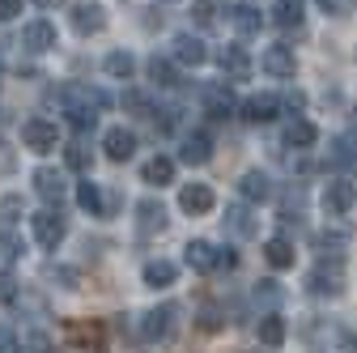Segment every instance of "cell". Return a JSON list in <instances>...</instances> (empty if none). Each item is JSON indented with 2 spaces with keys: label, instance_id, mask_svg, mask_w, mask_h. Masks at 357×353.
<instances>
[{
  "label": "cell",
  "instance_id": "1",
  "mask_svg": "<svg viewBox=\"0 0 357 353\" xmlns=\"http://www.w3.org/2000/svg\"><path fill=\"white\" fill-rule=\"evenodd\" d=\"M306 290L319 294V298H340L344 294V264H340V255H332V264L319 260L315 269L306 273Z\"/></svg>",
  "mask_w": 357,
  "mask_h": 353
},
{
  "label": "cell",
  "instance_id": "2",
  "mask_svg": "<svg viewBox=\"0 0 357 353\" xmlns=\"http://www.w3.org/2000/svg\"><path fill=\"white\" fill-rule=\"evenodd\" d=\"M30 230H34L38 247L56 251V247L64 243V234H68V222H64V213H60V209H43V213L30 217Z\"/></svg>",
  "mask_w": 357,
  "mask_h": 353
},
{
  "label": "cell",
  "instance_id": "3",
  "mask_svg": "<svg viewBox=\"0 0 357 353\" xmlns=\"http://www.w3.org/2000/svg\"><path fill=\"white\" fill-rule=\"evenodd\" d=\"M22 145H26L30 153H52V149L60 145V128H56L52 119L34 115V119L22 123Z\"/></svg>",
  "mask_w": 357,
  "mask_h": 353
},
{
  "label": "cell",
  "instance_id": "4",
  "mask_svg": "<svg viewBox=\"0 0 357 353\" xmlns=\"http://www.w3.org/2000/svg\"><path fill=\"white\" fill-rule=\"evenodd\" d=\"M22 47L34 52V56H43V52L60 47V34H56V26H52L47 17H34V22L22 26Z\"/></svg>",
  "mask_w": 357,
  "mask_h": 353
},
{
  "label": "cell",
  "instance_id": "5",
  "mask_svg": "<svg viewBox=\"0 0 357 353\" xmlns=\"http://www.w3.org/2000/svg\"><path fill=\"white\" fill-rule=\"evenodd\" d=\"M259 68L268 77H277V81H289L298 73V60H294V47H285V43H273V47H264L259 56Z\"/></svg>",
  "mask_w": 357,
  "mask_h": 353
},
{
  "label": "cell",
  "instance_id": "6",
  "mask_svg": "<svg viewBox=\"0 0 357 353\" xmlns=\"http://www.w3.org/2000/svg\"><path fill=\"white\" fill-rule=\"evenodd\" d=\"M217 64H221V77H226V81H247L255 73V60L247 56V47H238V43L221 47L217 52Z\"/></svg>",
  "mask_w": 357,
  "mask_h": 353
},
{
  "label": "cell",
  "instance_id": "7",
  "mask_svg": "<svg viewBox=\"0 0 357 353\" xmlns=\"http://www.w3.org/2000/svg\"><path fill=\"white\" fill-rule=\"evenodd\" d=\"M174 306H153V311H145L141 315V336L149 340V345H158V340H170V332H174Z\"/></svg>",
  "mask_w": 357,
  "mask_h": 353
},
{
  "label": "cell",
  "instance_id": "8",
  "mask_svg": "<svg viewBox=\"0 0 357 353\" xmlns=\"http://www.w3.org/2000/svg\"><path fill=\"white\" fill-rule=\"evenodd\" d=\"M178 209L192 213V217H204V213L217 209V192L208 183H188L183 192H178Z\"/></svg>",
  "mask_w": 357,
  "mask_h": 353
},
{
  "label": "cell",
  "instance_id": "9",
  "mask_svg": "<svg viewBox=\"0 0 357 353\" xmlns=\"http://www.w3.org/2000/svg\"><path fill=\"white\" fill-rule=\"evenodd\" d=\"M107 26V9L98 5V0H81V5H73V30L77 34H102Z\"/></svg>",
  "mask_w": 357,
  "mask_h": 353
},
{
  "label": "cell",
  "instance_id": "10",
  "mask_svg": "<svg viewBox=\"0 0 357 353\" xmlns=\"http://www.w3.org/2000/svg\"><path fill=\"white\" fill-rule=\"evenodd\" d=\"M353 204H357V188H353L349 179H332V183L324 188V209H328V217H344Z\"/></svg>",
  "mask_w": 357,
  "mask_h": 353
},
{
  "label": "cell",
  "instance_id": "11",
  "mask_svg": "<svg viewBox=\"0 0 357 353\" xmlns=\"http://www.w3.org/2000/svg\"><path fill=\"white\" fill-rule=\"evenodd\" d=\"M170 56L183 64V68H200L204 60H208V47L196 38V34H174V43H170Z\"/></svg>",
  "mask_w": 357,
  "mask_h": 353
},
{
  "label": "cell",
  "instance_id": "12",
  "mask_svg": "<svg viewBox=\"0 0 357 353\" xmlns=\"http://www.w3.org/2000/svg\"><path fill=\"white\" fill-rule=\"evenodd\" d=\"M34 192L47 200V204H60L68 196V183H64V170H52V166H38L34 170Z\"/></svg>",
  "mask_w": 357,
  "mask_h": 353
},
{
  "label": "cell",
  "instance_id": "13",
  "mask_svg": "<svg viewBox=\"0 0 357 353\" xmlns=\"http://www.w3.org/2000/svg\"><path fill=\"white\" fill-rule=\"evenodd\" d=\"M102 149L111 162H128L132 153H137V132L132 128H107L102 132Z\"/></svg>",
  "mask_w": 357,
  "mask_h": 353
},
{
  "label": "cell",
  "instance_id": "14",
  "mask_svg": "<svg viewBox=\"0 0 357 353\" xmlns=\"http://www.w3.org/2000/svg\"><path fill=\"white\" fill-rule=\"evenodd\" d=\"M277 111H281V98H277V94H251V98L243 103V119H247V123H273Z\"/></svg>",
  "mask_w": 357,
  "mask_h": 353
},
{
  "label": "cell",
  "instance_id": "15",
  "mask_svg": "<svg viewBox=\"0 0 357 353\" xmlns=\"http://www.w3.org/2000/svg\"><path fill=\"white\" fill-rule=\"evenodd\" d=\"M238 196L247 204H264V200H273V179H268L264 170H247L243 179H238Z\"/></svg>",
  "mask_w": 357,
  "mask_h": 353
},
{
  "label": "cell",
  "instance_id": "16",
  "mask_svg": "<svg viewBox=\"0 0 357 353\" xmlns=\"http://www.w3.org/2000/svg\"><path fill=\"white\" fill-rule=\"evenodd\" d=\"M178 158H183L188 166H204L208 158H213V137H208V132H188V137H183V149H178Z\"/></svg>",
  "mask_w": 357,
  "mask_h": 353
},
{
  "label": "cell",
  "instance_id": "17",
  "mask_svg": "<svg viewBox=\"0 0 357 353\" xmlns=\"http://www.w3.org/2000/svg\"><path fill=\"white\" fill-rule=\"evenodd\" d=\"M294 243L285 239V234H273L264 243V260H268V269H277V273H285V269H294Z\"/></svg>",
  "mask_w": 357,
  "mask_h": 353
},
{
  "label": "cell",
  "instance_id": "18",
  "mask_svg": "<svg viewBox=\"0 0 357 353\" xmlns=\"http://www.w3.org/2000/svg\"><path fill=\"white\" fill-rule=\"evenodd\" d=\"M183 260H188V269H196V273H213L217 269V247L208 239H192L183 247Z\"/></svg>",
  "mask_w": 357,
  "mask_h": 353
},
{
  "label": "cell",
  "instance_id": "19",
  "mask_svg": "<svg viewBox=\"0 0 357 353\" xmlns=\"http://www.w3.org/2000/svg\"><path fill=\"white\" fill-rule=\"evenodd\" d=\"M204 111H208L213 119H230V111H234L230 85H204Z\"/></svg>",
  "mask_w": 357,
  "mask_h": 353
},
{
  "label": "cell",
  "instance_id": "20",
  "mask_svg": "<svg viewBox=\"0 0 357 353\" xmlns=\"http://www.w3.org/2000/svg\"><path fill=\"white\" fill-rule=\"evenodd\" d=\"M174 277H178V269H174L170 260H149L145 269H141V281H145L149 290H170Z\"/></svg>",
  "mask_w": 357,
  "mask_h": 353
},
{
  "label": "cell",
  "instance_id": "21",
  "mask_svg": "<svg viewBox=\"0 0 357 353\" xmlns=\"http://www.w3.org/2000/svg\"><path fill=\"white\" fill-rule=\"evenodd\" d=\"M137 226H141V234H162L166 230V209H162V200H141L137 204Z\"/></svg>",
  "mask_w": 357,
  "mask_h": 353
},
{
  "label": "cell",
  "instance_id": "22",
  "mask_svg": "<svg viewBox=\"0 0 357 353\" xmlns=\"http://www.w3.org/2000/svg\"><path fill=\"white\" fill-rule=\"evenodd\" d=\"M302 17H306V0H277V5H273V22L281 30H298Z\"/></svg>",
  "mask_w": 357,
  "mask_h": 353
},
{
  "label": "cell",
  "instance_id": "23",
  "mask_svg": "<svg viewBox=\"0 0 357 353\" xmlns=\"http://www.w3.org/2000/svg\"><path fill=\"white\" fill-rule=\"evenodd\" d=\"M315 141H319V128L310 123V119H294V123L285 128V145H289V149H310Z\"/></svg>",
  "mask_w": 357,
  "mask_h": 353
},
{
  "label": "cell",
  "instance_id": "24",
  "mask_svg": "<svg viewBox=\"0 0 357 353\" xmlns=\"http://www.w3.org/2000/svg\"><path fill=\"white\" fill-rule=\"evenodd\" d=\"M77 204L89 213V217H107V200H102V188L98 183H77Z\"/></svg>",
  "mask_w": 357,
  "mask_h": 353
},
{
  "label": "cell",
  "instance_id": "25",
  "mask_svg": "<svg viewBox=\"0 0 357 353\" xmlns=\"http://www.w3.org/2000/svg\"><path fill=\"white\" fill-rule=\"evenodd\" d=\"M141 174H145V183L166 188V183H174V158H162V153H158V158H149V162H145V170H141Z\"/></svg>",
  "mask_w": 357,
  "mask_h": 353
},
{
  "label": "cell",
  "instance_id": "26",
  "mask_svg": "<svg viewBox=\"0 0 357 353\" xmlns=\"http://www.w3.org/2000/svg\"><path fill=\"white\" fill-rule=\"evenodd\" d=\"M102 68H107L111 81H132V77H137V60H132V52H111L102 60Z\"/></svg>",
  "mask_w": 357,
  "mask_h": 353
},
{
  "label": "cell",
  "instance_id": "27",
  "mask_svg": "<svg viewBox=\"0 0 357 353\" xmlns=\"http://www.w3.org/2000/svg\"><path fill=\"white\" fill-rule=\"evenodd\" d=\"M226 226H230V230H234L238 239H251V234L259 230V226H255V217H251V209H247V204H230V209H226Z\"/></svg>",
  "mask_w": 357,
  "mask_h": 353
},
{
  "label": "cell",
  "instance_id": "28",
  "mask_svg": "<svg viewBox=\"0 0 357 353\" xmlns=\"http://www.w3.org/2000/svg\"><path fill=\"white\" fill-rule=\"evenodd\" d=\"M230 22L238 26V34H259L264 13H259L255 5H247V0H243V5H234V9H230Z\"/></svg>",
  "mask_w": 357,
  "mask_h": 353
},
{
  "label": "cell",
  "instance_id": "29",
  "mask_svg": "<svg viewBox=\"0 0 357 353\" xmlns=\"http://www.w3.org/2000/svg\"><path fill=\"white\" fill-rule=\"evenodd\" d=\"M285 332H289V328H285L281 315H264V320H259V345H268V349H281V345H285Z\"/></svg>",
  "mask_w": 357,
  "mask_h": 353
},
{
  "label": "cell",
  "instance_id": "30",
  "mask_svg": "<svg viewBox=\"0 0 357 353\" xmlns=\"http://www.w3.org/2000/svg\"><path fill=\"white\" fill-rule=\"evenodd\" d=\"M149 81L162 85V90H174V85H178V68H174L166 56H153V60H149Z\"/></svg>",
  "mask_w": 357,
  "mask_h": 353
},
{
  "label": "cell",
  "instance_id": "31",
  "mask_svg": "<svg viewBox=\"0 0 357 353\" xmlns=\"http://www.w3.org/2000/svg\"><path fill=\"white\" fill-rule=\"evenodd\" d=\"M17 260H22V239L13 230H0V273H9Z\"/></svg>",
  "mask_w": 357,
  "mask_h": 353
},
{
  "label": "cell",
  "instance_id": "32",
  "mask_svg": "<svg viewBox=\"0 0 357 353\" xmlns=\"http://www.w3.org/2000/svg\"><path fill=\"white\" fill-rule=\"evenodd\" d=\"M221 13V0H192V22L196 26H213Z\"/></svg>",
  "mask_w": 357,
  "mask_h": 353
},
{
  "label": "cell",
  "instance_id": "33",
  "mask_svg": "<svg viewBox=\"0 0 357 353\" xmlns=\"http://www.w3.org/2000/svg\"><path fill=\"white\" fill-rule=\"evenodd\" d=\"M22 353H56V340L47 332H26L22 336Z\"/></svg>",
  "mask_w": 357,
  "mask_h": 353
},
{
  "label": "cell",
  "instance_id": "34",
  "mask_svg": "<svg viewBox=\"0 0 357 353\" xmlns=\"http://www.w3.org/2000/svg\"><path fill=\"white\" fill-rule=\"evenodd\" d=\"M332 162H340V166H353V162H357V149H353L349 137H336V141H332Z\"/></svg>",
  "mask_w": 357,
  "mask_h": 353
},
{
  "label": "cell",
  "instance_id": "35",
  "mask_svg": "<svg viewBox=\"0 0 357 353\" xmlns=\"http://www.w3.org/2000/svg\"><path fill=\"white\" fill-rule=\"evenodd\" d=\"M17 217H22V196H5V200H0V226L9 230Z\"/></svg>",
  "mask_w": 357,
  "mask_h": 353
},
{
  "label": "cell",
  "instance_id": "36",
  "mask_svg": "<svg viewBox=\"0 0 357 353\" xmlns=\"http://www.w3.org/2000/svg\"><path fill=\"white\" fill-rule=\"evenodd\" d=\"M64 158H68V166H73V170H89V162H94V158H89V149H85L81 141H73V145L64 149Z\"/></svg>",
  "mask_w": 357,
  "mask_h": 353
},
{
  "label": "cell",
  "instance_id": "37",
  "mask_svg": "<svg viewBox=\"0 0 357 353\" xmlns=\"http://www.w3.org/2000/svg\"><path fill=\"white\" fill-rule=\"evenodd\" d=\"M64 115L77 132H94V123H98V111H64Z\"/></svg>",
  "mask_w": 357,
  "mask_h": 353
},
{
  "label": "cell",
  "instance_id": "38",
  "mask_svg": "<svg viewBox=\"0 0 357 353\" xmlns=\"http://www.w3.org/2000/svg\"><path fill=\"white\" fill-rule=\"evenodd\" d=\"M123 107H132V111H141L145 119H153V115H158V111L149 107V98H145V94H137V90H128V94H123Z\"/></svg>",
  "mask_w": 357,
  "mask_h": 353
},
{
  "label": "cell",
  "instance_id": "39",
  "mask_svg": "<svg viewBox=\"0 0 357 353\" xmlns=\"http://www.w3.org/2000/svg\"><path fill=\"white\" fill-rule=\"evenodd\" d=\"M17 170V149L9 141H0V174H13Z\"/></svg>",
  "mask_w": 357,
  "mask_h": 353
},
{
  "label": "cell",
  "instance_id": "40",
  "mask_svg": "<svg viewBox=\"0 0 357 353\" xmlns=\"http://www.w3.org/2000/svg\"><path fill=\"white\" fill-rule=\"evenodd\" d=\"M315 243H319L324 251H328V247H344V243H349V230H324Z\"/></svg>",
  "mask_w": 357,
  "mask_h": 353
},
{
  "label": "cell",
  "instance_id": "41",
  "mask_svg": "<svg viewBox=\"0 0 357 353\" xmlns=\"http://www.w3.org/2000/svg\"><path fill=\"white\" fill-rule=\"evenodd\" d=\"M353 5H357V0H319V9H324V13H336V17L353 13Z\"/></svg>",
  "mask_w": 357,
  "mask_h": 353
},
{
  "label": "cell",
  "instance_id": "42",
  "mask_svg": "<svg viewBox=\"0 0 357 353\" xmlns=\"http://www.w3.org/2000/svg\"><path fill=\"white\" fill-rule=\"evenodd\" d=\"M52 281H64V290H77V273H73V269H64V264H60V269L52 264Z\"/></svg>",
  "mask_w": 357,
  "mask_h": 353
},
{
  "label": "cell",
  "instance_id": "43",
  "mask_svg": "<svg viewBox=\"0 0 357 353\" xmlns=\"http://www.w3.org/2000/svg\"><path fill=\"white\" fill-rule=\"evenodd\" d=\"M0 353H17V336H13V328H5V324H0Z\"/></svg>",
  "mask_w": 357,
  "mask_h": 353
},
{
  "label": "cell",
  "instance_id": "44",
  "mask_svg": "<svg viewBox=\"0 0 357 353\" xmlns=\"http://www.w3.org/2000/svg\"><path fill=\"white\" fill-rule=\"evenodd\" d=\"M22 13V0H0V22H13Z\"/></svg>",
  "mask_w": 357,
  "mask_h": 353
},
{
  "label": "cell",
  "instance_id": "45",
  "mask_svg": "<svg viewBox=\"0 0 357 353\" xmlns=\"http://www.w3.org/2000/svg\"><path fill=\"white\" fill-rule=\"evenodd\" d=\"M285 103H289V107H294V111H302V107H306V94H298V90H294V94H289V98H285Z\"/></svg>",
  "mask_w": 357,
  "mask_h": 353
},
{
  "label": "cell",
  "instance_id": "46",
  "mask_svg": "<svg viewBox=\"0 0 357 353\" xmlns=\"http://www.w3.org/2000/svg\"><path fill=\"white\" fill-rule=\"evenodd\" d=\"M34 5H38V9H60L64 0H34Z\"/></svg>",
  "mask_w": 357,
  "mask_h": 353
},
{
  "label": "cell",
  "instance_id": "47",
  "mask_svg": "<svg viewBox=\"0 0 357 353\" xmlns=\"http://www.w3.org/2000/svg\"><path fill=\"white\" fill-rule=\"evenodd\" d=\"M153 5H174V0H153Z\"/></svg>",
  "mask_w": 357,
  "mask_h": 353
}]
</instances>
